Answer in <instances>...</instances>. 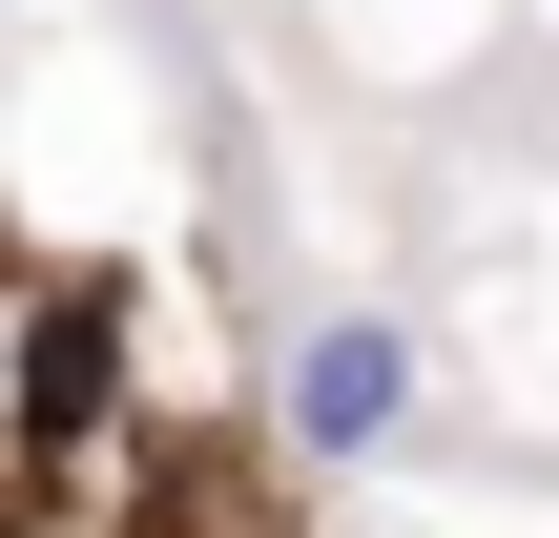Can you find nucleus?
<instances>
[{
    "label": "nucleus",
    "instance_id": "nucleus-1",
    "mask_svg": "<svg viewBox=\"0 0 559 538\" xmlns=\"http://www.w3.org/2000/svg\"><path fill=\"white\" fill-rule=\"evenodd\" d=\"M415 415H436V352H415V311H290V352H270V435L311 456V477H373V456H415Z\"/></svg>",
    "mask_w": 559,
    "mask_h": 538
},
{
    "label": "nucleus",
    "instance_id": "nucleus-2",
    "mask_svg": "<svg viewBox=\"0 0 559 538\" xmlns=\"http://www.w3.org/2000/svg\"><path fill=\"white\" fill-rule=\"evenodd\" d=\"M21 415H41V435H62V415H104V290H62V311H41V394H21Z\"/></svg>",
    "mask_w": 559,
    "mask_h": 538
}]
</instances>
